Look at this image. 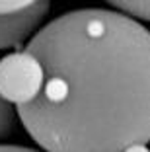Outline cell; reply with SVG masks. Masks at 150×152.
I'll use <instances>...</instances> for the list:
<instances>
[{"label":"cell","mask_w":150,"mask_h":152,"mask_svg":"<svg viewBox=\"0 0 150 152\" xmlns=\"http://www.w3.org/2000/svg\"><path fill=\"white\" fill-rule=\"evenodd\" d=\"M43 90L18 119L43 152H125L150 142V29L113 8L70 10L26 45Z\"/></svg>","instance_id":"6da1fadb"},{"label":"cell","mask_w":150,"mask_h":152,"mask_svg":"<svg viewBox=\"0 0 150 152\" xmlns=\"http://www.w3.org/2000/svg\"><path fill=\"white\" fill-rule=\"evenodd\" d=\"M45 72L31 53L14 51L0 58V98L18 107L27 105L43 90Z\"/></svg>","instance_id":"7a4b0ae2"},{"label":"cell","mask_w":150,"mask_h":152,"mask_svg":"<svg viewBox=\"0 0 150 152\" xmlns=\"http://www.w3.org/2000/svg\"><path fill=\"white\" fill-rule=\"evenodd\" d=\"M51 4L41 0V2H31L27 8L14 14L0 16V49H16L22 45H27L26 41L33 37L41 29V23L47 18Z\"/></svg>","instance_id":"3957f363"},{"label":"cell","mask_w":150,"mask_h":152,"mask_svg":"<svg viewBox=\"0 0 150 152\" xmlns=\"http://www.w3.org/2000/svg\"><path fill=\"white\" fill-rule=\"evenodd\" d=\"M109 8L125 14L137 22H150V0H123L109 2Z\"/></svg>","instance_id":"277c9868"},{"label":"cell","mask_w":150,"mask_h":152,"mask_svg":"<svg viewBox=\"0 0 150 152\" xmlns=\"http://www.w3.org/2000/svg\"><path fill=\"white\" fill-rule=\"evenodd\" d=\"M14 129H16V109L12 103L0 98V142L10 139Z\"/></svg>","instance_id":"5b68a950"},{"label":"cell","mask_w":150,"mask_h":152,"mask_svg":"<svg viewBox=\"0 0 150 152\" xmlns=\"http://www.w3.org/2000/svg\"><path fill=\"white\" fill-rule=\"evenodd\" d=\"M29 4H31V0H0V16L20 12V10L27 8Z\"/></svg>","instance_id":"8992f818"},{"label":"cell","mask_w":150,"mask_h":152,"mask_svg":"<svg viewBox=\"0 0 150 152\" xmlns=\"http://www.w3.org/2000/svg\"><path fill=\"white\" fill-rule=\"evenodd\" d=\"M0 152H41L29 146H20V144H0Z\"/></svg>","instance_id":"52a82bcc"},{"label":"cell","mask_w":150,"mask_h":152,"mask_svg":"<svg viewBox=\"0 0 150 152\" xmlns=\"http://www.w3.org/2000/svg\"><path fill=\"white\" fill-rule=\"evenodd\" d=\"M125 152H150V150H148V146H146V144H135V146L127 148Z\"/></svg>","instance_id":"ba28073f"}]
</instances>
